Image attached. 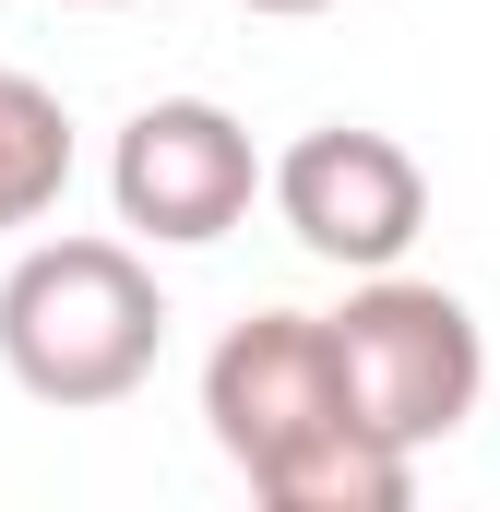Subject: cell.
Here are the masks:
<instances>
[{
	"mask_svg": "<svg viewBox=\"0 0 500 512\" xmlns=\"http://www.w3.org/2000/svg\"><path fill=\"white\" fill-rule=\"evenodd\" d=\"M203 417H215V453L274 512H405L417 501V453H393V441L358 429L310 310L227 322L215 358H203Z\"/></svg>",
	"mask_w": 500,
	"mask_h": 512,
	"instance_id": "obj_1",
	"label": "cell"
},
{
	"mask_svg": "<svg viewBox=\"0 0 500 512\" xmlns=\"http://www.w3.org/2000/svg\"><path fill=\"white\" fill-rule=\"evenodd\" d=\"M167 346V286L131 239H36L0 274V370L36 405H120Z\"/></svg>",
	"mask_w": 500,
	"mask_h": 512,
	"instance_id": "obj_2",
	"label": "cell"
},
{
	"mask_svg": "<svg viewBox=\"0 0 500 512\" xmlns=\"http://www.w3.org/2000/svg\"><path fill=\"white\" fill-rule=\"evenodd\" d=\"M322 346H334V382L358 405V429L393 441V453L453 441V429L477 417V393H489V334H477V310H465L453 286L405 274V262L358 274V298L322 310Z\"/></svg>",
	"mask_w": 500,
	"mask_h": 512,
	"instance_id": "obj_3",
	"label": "cell"
},
{
	"mask_svg": "<svg viewBox=\"0 0 500 512\" xmlns=\"http://www.w3.org/2000/svg\"><path fill=\"white\" fill-rule=\"evenodd\" d=\"M262 191H274L286 239L310 262H334V274H381V262L417 251V227H429V167H417L393 131H358V120L298 131V143L262 167Z\"/></svg>",
	"mask_w": 500,
	"mask_h": 512,
	"instance_id": "obj_4",
	"label": "cell"
},
{
	"mask_svg": "<svg viewBox=\"0 0 500 512\" xmlns=\"http://www.w3.org/2000/svg\"><path fill=\"white\" fill-rule=\"evenodd\" d=\"M108 203H120L131 239H155V251H203V239H227L250 203H262V155H250V131L227 120L215 96H155V108L120 120Z\"/></svg>",
	"mask_w": 500,
	"mask_h": 512,
	"instance_id": "obj_5",
	"label": "cell"
},
{
	"mask_svg": "<svg viewBox=\"0 0 500 512\" xmlns=\"http://www.w3.org/2000/svg\"><path fill=\"white\" fill-rule=\"evenodd\" d=\"M60 191H72V108L36 72H0V239L60 215Z\"/></svg>",
	"mask_w": 500,
	"mask_h": 512,
	"instance_id": "obj_6",
	"label": "cell"
},
{
	"mask_svg": "<svg viewBox=\"0 0 500 512\" xmlns=\"http://www.w3.org/2000/svg\"><path fill=\"white\" fill-rule=\"evenodd\" d=\"M239 12H274V24H286V12H334V0H239Z\"/></svg>",
	"mask_w": 500,
	"mask_h": 512,
	"instance_id": "obj_7",
	"label": "cell"
},
{
	"mask_svg": "<svg viewBox=\"0 0 500 512\" xmlns=\"http://www.w3.org/2000/svg\"><path fill=\"white\" fill-rule=\"evenodd\" d=\"M72 12H108V0H72Z\"/></svg>",
	"mask_w": 500,
	"mask_h": 512,
	"instance_id": "obj_8",
	"label": "cell"
}]
</instances>
